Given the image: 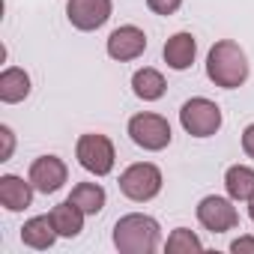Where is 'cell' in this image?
Segmentation results:
<instances>
[{
    "label": "cell",
    "instance_id": "ffe728a7",
    "mask_svg": "<svg viewBox=\"0 0 254 254\" xmlns=\"http://www.w3.org/2000/svg\"><path fill=\"white\" fill-rule=\"evenodd\" d=\"M147 6H150L156 15H165V18H168V15H174V12L183 6V0H147Z\"/></svg>",
    "mask_w": 254,
    "mask_h": 254
},
{
    "label": "cell",
    "instance_id": "2e32d148",
    "mask_svg": "<svg viewBox=\"0 0 254 254\" xmlns=\"http://www.w3.org/2000/svg\"><path fill=\"white\" fill-rule=\"evenodd\" d=\"M132 90H135V96L144 99V102H159V99L165 96V90H168V81H165V75H162L159 69L144 66V69H138V72L132 75Z\"/></svg>",
    "mask_w": 254,
    "mask_h": 254
},
{
    "label": "cell",
    "instance_id": "44dd1931",
    "mask_svg": "<svg viewBox=\"0 0 254 254\" xmlns=\"http://www.w3.org/2000/svg\"><path fill=\"white\" fill-rule=\"evenodd\" d=\"M0 138H3V150H0V162H9L12 150H15V135L9 126H0Z\"/></svg>",
    "mask_w": 254,
    "mask_h": 254
},
{
    "label": "cell",
    "instance_id": "3957f363",
    "mask_svg": "<svg viewBox=\"0 0 254 254\" xmlns=\"http://www.w3.org/2000/svg\"><path fill=\"white\" fill-rule=\"evenodd\" d=\"M221 123H224L221 108L206 96H194V99L183 102V108H180V126L191 138H212L221 129Z\"/></svg>",
    "mask_w": 254,
    "mask_h": 254
},
{
    "label": "cell",
    "instance_id": "4fadbf2b",
    "mask_svg": "<svg viewBox=\"0 0 254 254\" xmlns=\"http://www.w3.org/2000/svg\"><path fill=\"white\" fill-rule=\"evenodd\" d=\"M57 236H60V233H57L51 215H33V218H27L24 227H21V242H24L27 248H36V251L51 248V245L57 242Z\"/></svg>",
    "mask_w": 254,
    "mask_h": 254
},
{
    "label": "cell",
    "instance_id": "52a82bcc",
    "mask_svg": "<svg viewBox=\"0 0 254 254\" xmlns=\"http://www.w3.org/2000/svg\"><path fill=\"white\" fill-rule=\"evenodd\" d=\"M197 221L212 230V233H227L239 224V212L233 206V197H221V194H206L200 203H197Z\"/></svg>",
    "mask_w": 254,
    "mask_h": 254
},
{
    "label": "cell",
    "instance_id": "9c48e42d",
    "mask_svg": "<svg viewBox=\"0 0 254 254\" xmlns=\"http://www.w3.org/2000/svg\"><path fill=\"white\" fill-rule=\"evenodd\" d=\"M114 3L111 0H66V18L75 30H99L108 24Z\"/></svg>",
    "mask_w": 254,
    "mask_h": 254
},
{
    "label": "cell",
    "instance_id": "7a4b0ae2",
    "mask_svg": "<svg viewBox=\"0 0 254 254\" xmlns=\"http://www.w3.org/2000/svg\"><path fill=\"white\" fill-rule=\"evenodd\" d=\"M248 57L233 39H218L206 54V78L221 90H236L248 81Z\"/></svg>",
    "mask_w": 254,
    "mask_h": 254
},
{
    "label": "cell",
    "instance_id": "d6986e66",
    "mask_svg": "<svg viewBox=\"0 0 254 254\" xmlns=\"http://www.w3.org/2000/svg\"><path fill=\"white\" fill-rule=\"evenodd\" d=\"M165 251L168 254H191V251H203V242L189 227H177V230H171V236L165 242Z\"/></svg>",
    "mask_w": 254,
    "mask_h": 254
},
{
    "label": "cell",
    "instance_id": "ba28073f",
    "mask_svg": "<svg viewBox=\"0 0 254 254\" xmlns=\"http://www.w3.org/2000/svg\"><path fill=\"white\" fill-rule=\"evenodd\" d=\"M27 180L33 183V189L39 194H57L69 180V168L60 156H39V159H33Z\"/></svg>",
    "mask_w": 254,
    "mask_h": 254
},
{
    "label": "cell",
    "instance_id": "8fae6325",
    "mask_svg": "<svg viewBox=\"0 0 254 254\" xmlns=\"http://www.w3.org/2000/svg\"><path fill=\"white\" fill-rule=\"evenodd\" d=\"M33 183L15 174H3L0 177V206L9 212H24L33 203Z\"/></svg>",
    "mask_w": 254,
    "mask_h": 254
},
{
    "label": "cell",
    "instance_id": "5bb4252c",
    "mask_svg": "<svg viewBox=\"0 0 254 254\" xmlns=\"http://www.w3.org/2000/svg\"><path fill=\"white\" fill-rule=\"evenodd\" d=\"M30 96V75L21 66H6L0 72V102L3 105H18Z\"/></svg>",
    "mask_w": 254,
    "mask_h": 254
},
{
    "label": "cell",
    "instance_id": "277c9868",
    "mask_svg": "<svg viewBox=\"0 0 254 254\" xmlns=\"http://www.w3.org/2000/svg\"><path fill=\"white\" fill-rule=\"evenodd\" d=\"M75 159L78 165L93 174V177H108L114 171V162H117V150H114V141L108 135H96V132H87L78 138L75 144Z\"/></svg>",
    "mask_w": 254,
    "mask_h": 254
},
{
    "label": "cell",
    "instance_id": "7402d4cb",
    "mask_svg": "<svg viewBox=\"0 0 254 254\" xmlns=\"http://www.w3.org/2000/svg\"><path fill=\"white\" fill-rule=\"evenodd\" d=\"M230 251L233 254H254V236H239L230 242Z\"/></svg>",
    "mask_w": 254,
    "mask_h": 254
},
{
    "label": "cell",
    "instance_id": "ac0fdd59",
    "mask_svg": "<svg viewBox=\"0 0 254 254\" xmlns=\"http://www.w3.org/2000/svg\"><path fill=\"white\" fill-rule=\"evenodd\" d=\"M69 200H72L84 215H99V212L105 209L108 194H105V189H102L99 183H78V186H72Z\"/></svg>",
    "mask_w": 254,
    "mask_h": 254
},
{
    "label": "cell",
    "instance_id": "6da1fadb",
    "mask_svg": "<svg viewBox=\"0 0 254 254\" xmlns=\"http://www.w3.org/2000/svg\"><path fill=\"white\" fill-rule=\"evenodd\" d=\"M162 245V227L147 212H129L114 224V248L120 254H153Z\"/></svg>",
    "mask_w": 254,
    "mask_h": 254
},
{
    "label": "cell",
    "instance_id": "7c38bea8",
    "mask_svg": "<svg viewBox=\"0 0 254 254\" xmlns=\"http://www.w3.org/2000/svg\"><path fill=\"white\" fill-rule=\"evenodd\" d=\"M162 57H165V63H168L174 72H186V69H191V63H194V57H197V39H194L191 33L180 30V33H174V36L165 42Z\"/></svg>",
    "mask_w": 254,
    "mask_h": 254
},
{
    "label": "cell",
    "instance_id": "9a60e30c",
    "mask_svg": "<svg viewBox=\"0 0 254 254\" xmlns=\"http://www.w3.org/2000/svg\"><path fill=\"white\" fill-rule=\"evenodd\" d=\"M224 189L239 203L254 200V168H248V165H230L224 171Z\"/></svg>",
    "mask_w": 254,
    "mask_h": 254
},
{
    "label": "cell",
    "instance_id": "e0dca14e",
    "mask_svg": "<svg viewBox=\"0 0 254 254\" xmlns=\"http://www.w3.org/2000/svg\"><path fill=\"white\" fill-rule=\"evenodd\" d=\"M48 215H51V221H54V227H57V233H60L63 239H75V236L84 230V218H87L69 197H66L63 203H57Z\"/></svg>",
    "mask_w": 254,
    "mask_h": 254
},
{
    "label": "cell",
    "instance_id": "8992f818",
    "mask_svg": "<svg viewBox=\"0 0 254 254\" xmlns=\"http://www.w3.org/2000/svg\"><path fill=\"white\" fill-rule=\"evenodd\" d=\"M129 138L135 147H141L147 153H162L171 144L174 132H171V123L162 114L144 111V114H135L129 120Z\"/></svg>",
    "mask_w": 254,
    "mask_h": 254
},
{
    "label": "cell",
    "instance_id": "30bf717a",
    "mask_svg": "<svg viewBox=\"0 0 254 254\" xmlns=\"http://www.w3.org/2000/svg\"><path fill=\"white\" fill-rule=\"evenodd\" d=\"M108 57L117 60V63H129V60H138L144 51H147V33L135 24H123L117 30H111L108 36Z\"/></svg>",
    "mask_w": 254,
    "mask_h": 254
},
{
    "label": "cell",
    "instance_id": "603a6c76",
    "mask_svg": "<svg viewBox=\"0 0 254 254\" xmlns=\"http://www.w3.org/2000/svg\"><path fill=\"white\" fill-rule=\"evenodd\" d=\"M242 153H245L248 159H254V123L242 129Z\"/></svg>",
    "mask_w": 254,
    "mask_h": 254
},
{
    "label": "cell",
    "instance_id": "cb8c5ba5",
    "mask_svg": "<svg viewBox=\"0 0 254 254\" xmlns=\"http://www.w3.org/2000/svg\"><path fill=\"white\" fill-rule=\"evenodd\" d=\"M248 218L254 221V200H248Z\"/></svg>",
    "mask_w": 254,
    "mask_h": 254
},
{
    "label": "cell",
    "instance_id": "5b68a950",
    "mask_svg": "<svg viewBox=\"0 0 254 254\" xmlns=\"http://www.w3.org/2000/svg\"><path fill=\"white\" fill-rule=\"evenodd\" d=\"M162 183H165V177H162L159 165H153V162H135L120 174V191L135 203L153 200L162 191Z\"/></svg>",
    "mask_w": 254,
    "mask_h": 254
}]
</instances>
